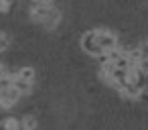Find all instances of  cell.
Returning a JSON list of instances; mask_svg holds the SVG:
<instances>
[{
  "mask_svg": "<svg viewBox=\"0 0 148 130\" xmlns=\"http://www.w3.org/2000/svg\"><path fill=\"white\" fill-rule=\"evenodd\" d=\"M138 51H140L142 59H148V41H142V43L138 45Z\"/></svg>",
  "mask_w": 148,
  "mask_h": 130,
  "instance_id": "30bf717a",
  "label": "cell"
},
{
  "mask_svg": "<svg viewBox=\"0 0 148 130\" xmlns=\"http://www.w3.org/2000/svg\"><path fill=\"white\" fill-rule=\"evenodd\" d=\"M12 87L23 96V94H29L31 91V87H33V83L31 81H25V79H21V77H16V75H12Z\"/></svg>",
  "mask_w": 148,
  "mask_h": 130,
  "instance_id": "5b68a950",
  "label": "cell"
},
{
  "mask_svg": "<svg viewBox=\"0 0 148 130\" xmlns=\"http://www.w3.org/2000/svg\"><path fill=\"white\" fill-rule=\"evenodd\" d=\"M18 98H21V94H18L14 87H8L6 91L0 94V108H10V106H14V104L18 102Z\"/></svg>",
  "mask_w": 148,
  "mask_h": 130,
  "instance_id": "277c9868",
  "label": "cell"
},
{
  "mask_svg": "<svg viewBox=\"0 0 148 130\" xmlns=\"http://www.w3.org/2000/svg\"><path fill=\"white\" fill-rule=\"evenodd\" d=\"M16 77H21V79H25V81H31V83H33V79H35V69H33L31 65L21 67V69L16 71Z\"/></svg>",
  "mask_w": 148,
  "mask_h": 130,
  "instance_id": "8992f818",
  "label": "cell"
},
{
  "mask_svg": "<svg viewBox=\"0 0 148 130\" xmlns=\"http://www.w3.org/2000/svg\"><path fill=\"white\" fill-rule=\"evenodd\" d=\"M33 19L37 23H43L47 29H53L57 23H59V10H55L53 6H45V4H33V10H31Z\"/></svg>",
  "mask_w": 148,
  "mask_h": 130,
  "instance_id": "6da1fadb",
  "label": "cell"
},
{
  "mask_svg": "<svg viewBox=\"0 0 148 130\" xmlns=\"http://www.w3.org/2000/svg\"><path fill=\"white\" fill-rule=\"evenodd\" d=\"M35 128H37V120H35L33 116H27V118H23V120H21L18 130H35Z\"/></svg>",
  "mask_w": 148,
  "mask_h": 130,
  "instance_id": "52a82bcc",
  "label": "cell"
},
{
  "mask_svg": "<svg viewBox=\"0 0 148 130\" xmlns=\"http://www.w3.org/2000/svg\"><path fill=\"white\" fill-rule=\"evenodd\" d=\"M8 45H10L8 35H6V33H0V51H6V49H8Z\"/></svg>",
  "mask_w": 148,
  "mask_h": 130,
  "instance_id": "ba28073f",
  "label": "cell"
},
{
  "mask_svg": "<svg viewBox=\"0 0 148 130\" xmlns=\"http://www.w3.org/2000/svg\"><path fill=\"white\" fill-rule=\"evenodd\" d=\"M35 4H45V6H53V0H35Z\"/></svg>",
  "mask_w": 148,
  "mask_h": 130,
  "instance_id": "8fae6325",
  "label": "cell"
},
{
  "mask_svg": "<svg viewBox=\"0 0 148 130\" xmlns=\"http://www.w3.org/2000/svg\"><path fill=\"white\" fill-rule=\"evenodd\" d=\"M138 71H140L144 77L148 75V59H140V61H138Z\"/></svg>",
  "mask_w": 148,
  "mask_h": 130,
  "instance_id": "9c48e42d",
  "label": "cell"
},
{
  "mask_svg": "<svg viewBox=\"0 0 148 130\" xmlns=\"http://www.w3.org/2000/svg\"><path fill=\"white\" fill-rule=\"evenodd\" d=\"M81 49H83L87 55H93V57H101V55H106V53L99 49V45H97L95 31H89V33H85V35L81 37Z\"/></svg>",
  "mask_w": 148,
  "mask_h": 130,
  "instance_id": "3957f363",
  "label": "cell"
},
{
  "mask_svg": "<svg viewBox=\"0 0 148 130\" xmlns=\"http://www.w3.org/2000/svg\"><path fill=\"white\" fill-rule=\"evenodd\" d=\"M95 39H97V45L103 53H110V51L118 49V37L112 31H95Z\"/></svg>",
  "mask_w": 148,
  "mask_h": 130,
  "instance_id": "7a4b0ae2",
  "label": "cell"
}]
</instances>
